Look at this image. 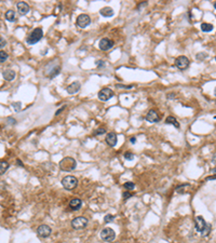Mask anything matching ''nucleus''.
Listing matches in <instances>:
<instances>
[{
	"mask_svg": "<svg viewBox=\"0 0 216 243\" xmlns=\"http://www.w3.org/2000/svg\"><path fill=\"white\" fill-rule=\"evenodd\" d=\"M60 169L64 172H72L77 167V161L72 157H65L60 161Z\"/></svg>",
	"mask_w": 216,
	"mask_h": 243,
	"instance_id": "1",
	"label": "nucleus"
},
{
	"mask_svg": "<svg viewBox=\"0 0 216 243\" xmlns=\"http://www.w3.org/2000/svg\"><path fill=\"white\" fill-rule=\"evenodd\" d=\"M42 36H43V31H42V28H40V27H37V28H35L34 31H33L31 34L28 35V37L26 38V42L28 43V44H31V46H33V44H36L37 42L41 40Z\"/></svg>",
	"mask_w": 216,
	"mask_h": 243,
	"instance_id": "2",
	"label": "nucleus"
},
{
	"mask_svg": "<svg viewBox=\"0 0 216 243\" xmlns=\"http://www.w3.org/2000/svg\"><path fill=\"white\" fill-rule=\"evenodd\" d=\"M62 185H63V187H64L65 189L74 190L78 186V179H77V177L72 176V175L65 176L64 178L62 179Z\"/></svg>",
	"mask_w": 216,
	"mask_h": 243,
	"instance_id": "3",
	"label": "nucleus"
},
{
	"mask_svg": "<svg viewBox=\"0 0 216 243\" xmlns=\"http://www.w3.org/2000/svg\"><path fill=\"white\" fill-rule=\"evenodd\" d=\"M88 224H89L88 218L82 216H78L72 220V224L70 225H72V229H75V230H81V229H84V228L87 227Z\"/></svg>",
	"mask_w": 216,
	"mask_h": 243,
	"instance_id": "4",
	"label": "nucleus"
},
{
	"mask_svg": "<svg viewBox=\"0 0 216 243\" xmlns=\"http://www.w3.org/2000/svg\"><path fill=\"white\" fill-rule=\"evenodd\" d=\"M101 239L105 242H113L116 238V232L114 229H111L110 227L104 228L102 231H101Z\"/></svg>",
	"mask_w": 216,
	"mask_h": 243,
	"instance_id": "5",
	"label": "nucleus"
},
{
	"mask_svg": "<svg viewBox=\"0 0 216 243\" xmlns=\"http://www.w3.org/2000/svg\"><path fill=\"white\" fill-rule=\"evenodd\" d=\"M51 233H52V229L48 225H41V226H39L37 228V235H38V237L42 238V239L48 238Z\"/></svg>",
	"mask_w": 216,
	"mask_h": 243,
	"instance_id": "6",
	"label": "nucleus"
},
{
	"mask_svg": "<svg viewBox=\"0 0 216 243\" xmlns=\"http://www.w3.org/2000/svg\"><path fill=\"white\" fill-rule=\"evenodd\" d=\"M189 64H190V62H189V60H188V57L184 56V55L178 56L177 58L175 60V65H176V67H177L178 69H181V70H184V69L188 68Z\"/></svg>",
	"mask_w": 216,
	"mask_h": 243,
	"instance_id": "7",
	"label": "nucleus"
},
{
	"mask_svg": "<svg viewBox=\"0 0 216 243\" xmlns=\"http://www.w3.org/2000/svg\"><path fill=\"white\" fill-rule=\"evenodd\" d=\"M91 24V19L88 14H80L77 17V25L80 28H85L87 26H89Z\"/></svg>",
	"mask_w": 216,
	"mask_h": 243,
	"instance_id": "8",
	"label": "nucleus"
},
{
	"mask_svg": "<svg viewBox=\"0 0 216 243\" xmlns=\"http://www.w3.org/2000/svg\"><path fill=\"white\" fill-rule=\"evenodd\" d=\"M113 96H114V92L108 87H104L99 92V99L103 102H106V101L111 99Z\"/></svg>",
	"mask_w": 216,
	"mask_h": 243,
	"instance_id": "9",
	"label": "nucleus"
},
{
	"mask_svg": "<svg viewBox=\"0 0 216 243\" xmlns=\"http://www.w3.org/2000/svg\"><path fill=\"white\" fill-rule=\"evenodd\" d=\"M114 46H115V42L111 39H108V38H103L99 43V48L102 51H108V50H110Z\"/></svg>",
	"mask_w": 216,
	"mask_h": 243,
	"instance_id": "10",
	"label": "nucleus"
},
{
	"mask_svg": "<svg viewBox=\"0 0 216 243\" xmlns=\"http://www.w3.org/2000/svg\"><path fill=\"white\" fill-rule=\"evenodd\" d=\"M194 224H196V230L198 232H203V230L206 227V221L203 219L202 216H197L194 218Z\"/></svg>",
	"mask_w": 216,
	"mask_h": 243,
	"instance_id": "11",
	"label": "nucleus"
},
{
	"mask_svg": "<svg viewBox=\"0 0 216 243\" xmlns=\"http://www.w3.org/2000/svg\"><path fill=\"white\" fill-rule=\"evenodd\" d=\"M107 145L110 146V147H115L118 143V136L117 134L114 133V132H110L106 135V138H105Z\"/></svg>",
	"mask_w": 216,
	"mask_h": 243,
	"instance_id": "12",
	"label": "nucleus"
},
{
	"mask_svg": "<svg viewBox=\"0 0 216 243\" xmlns=\"http://www.w3.org/2000/svg\"><path fill=\"white\" fill-rule=\"evenodd\" d=\"M146 120L148 122H151V123H155V122H159L160 121V116L158 115V112L153 109H150L148 111L147 116H146Z\"/></svg>",
	"mask_w": 216,
	"mask_h": 243,
	"instance_id": "13",
	"label": "nucleus"
},
{
	"mask_svg": "<svg viewBox=\"0 0 216 243\" xmlns=\"http://www.w3.org/2000/svg\"><path fill=\"white\" fill-rule=\"evenodd\" d=\"M16 8H17V10H19L21 15H25V14H27V13L29 12V6H28L26 2H24V1H19V2H17V3H16Z\"/></svg>",
	"mask_w": 216,
	"mask_h": 243,
	"instance_id": "14",
	"label": "nucleus"
},
{
	"mask_svg": "<svg viewBox=\"0 0 216 243\" xmlns=\"http://www.w3.org/2000/svg\"><path fill=\"white\" fill-rule=\"evenodd\" d=\"M80 87H81L80 82L76 81V82H72V84H69L68 87H66V91H67L68 94H76L77 92H79Z\"/></svg>",
	"mask_w": 216,
	"mask_h": 243,
	"instance_id": "15",
	"label": "nucleus"
},
{
	"mask_svg": "<svg viewBox=\"0 0 216 243\" xmlns=\"http://www.w3.org/2000/svg\"><path fill=\"white\" fill-rule=\"evenodd\" d=\"M81 205H82V201L80 200L79 198H74V199H72L69 201V208L74 210V211H78L81 208Z\"/></svg>",
	"mask_w": 216,
	"mask_h": 243,
	"instance_id": "16",
	"label": "nucleus"
},
{
	"mask_svg": "<svg viewBox=\"0 0 216 243\" xmlns=\"http://www.w3.org/2000/svg\"><path fill=\"white\" fill-rule=\"evenodd\" d=\"M15 76L16 74L14 70H12V69H7V70H4L3 72H2V77H3V79H6L7 81H12V80L15 79Z\"/></svg>",
	"mask_w": 216,
	"mask_h": 243,
	"instance_id": "17",
	"label": "nucleus"
},
{
	"mask_svg": "<svg viewBox=\"0 0 216 243\" xmlns=\"http://www.w3.org/2000/svg\"><path fill=\"white\" fill-rule=\"evenodd\" d=\"M99 13H101V15L104 16V17H110V16L114 15V10L111 8H109V7H105V8H103L101 11H99Z\"/></svg>",
	"mask_w": 216,
	"mask_h": 243,
	"instance_id": "18",
	"label": "nucleus"
},
{
	"mask_svg": "<svg viewBox=\"0 0 216 243\" xmlns=\"http://www.w3.org/2000/svg\"><path fill=\"white\" fill-rule=\"evenodd\" d=\"M165 124H172V126H174L175 128H177V129H179V123L177 122V120L175 119L173 116H169V117L165 119Z\"/></svg>",
	"mask_w": 216,
	"mask_h": 243,
	"instance_id": "19",
	"label": "nucleus"
},
{
	"mask_svg": "<svg viewBox=\"0 0 216 243\" xmlns=\"http://www.w3.org/2000/svg\"><path fill=\"white\" fill-rule=\"evenodd\" d=\"M6 19L9 22H14L15 21V12L13 10H8L6 12Z\"/></svg>",
	"mask_w": 216,
	"mask_h": 243,
	"instance_id": "20",
	"label": "nucleus"
},
{
	"mask_svg": "<svg viewBox=\"0 0 216 243\" xmlns=\"http://www.w3.org/2000/svg\"><path fill=\"white\" fill-rule=\"evenodd\" d=\"M213 25L212 24H208V23H202L201 24V31L203 33H210V31H213Z\"/></svg>",
	"mask_w": 216,
	"mask_h": 243,
	"instance_id": "21",
	"label": "nucleus"
},
{
	"mask_svg": "<svg viewBox=\"0 0 216 243\" xmlns=\"http://www.w3.org/2000/svg\"><path fill=\"white\" fill-rule=\"evenodd\" d=\"M9 163L7 162V161H0V175L4 174L6 172H7V170L9 169Z\"/></svg>",
	"mask_w": 216,
	"mask_h": 243,
	"instance_id": "22",
	"label": "nucleus"
},
{
	"mask_svg": "<svg viewBox=\"0 0 216 243\" xmlns=\"http://www.w3.org/2000/svg\"><path fill=\"white\" fill-rule=\"evenodd\" d=\"M60 70H61V67L58 66V67H54L52 70H50L49 72V74H48V76H49V78H54L55 76H57L58 74H60Z\"/></svg>",
	"mask_w": 216,
	"mask_h": 243,
	"instance_id": "23",
	"label": "nucleus"
},
{
	"mask_svg": "<svg viewBox=\"0 0 216 243\" xmlns=\"http://www.w3.org/2000/svg\"><path fill=\"white\" fill-rule=\"evenodd\" d=\"M211 229H212V225L206 224V227H205V229L203 230V232H201V235H202V237H208V235H210V232H211Z\"/></svg>",
	"mask_w": 216,
	"mask_h": 243,
	"instance_id": "24",
	"label": "nucleus"
},
{
	"mask_svg": "<svg viewBox=\"0 0 216 243\" xmlns=\"http://www.w3.org/2000/svg\"><path fill=\"white\" fill-rule=\"evenodd\" d=\"M186 187H189V184H182V185H179V186L176 187V192H178V194H184L185 192V188Z\"/></svg>",
	"mask_w": 216,
	"mask_h": 243,
	"instance_id": "25",
	"label": "nucleus"
},
{
	"mask_svg": "<svg viewBox=\"0 0 216 243\" xmlns=\"http://www.w3.org/2000/svg\"><path fill=\"white\" fill-rule=\"evenodd\" d=\"M123 158H124L125 160H128V161H132V160H134V158H135V155L130 151H126L124 155H123Z\"/></svg>",
	"mask_w": 216,
	"mask_h": 243,
	"instance_id": "26",
	"label": "nucleus"
},
{
	"mask_svg": "<svg viewBox=\"0 0 216 243\" xmlns=\"http://www.w3.org/2000/svg\"><path fill=\"white\" fill-rule=\"evenodd\" d=\"M8 53H6L4 51H0V63H4V62L8 60Z\"/></svg>",
	"mask_w": 216,
	"mask_h": 243,
	"instance_id": "27",
	"label": "nucleus"
},
{
	"mask_svg": "<svg viewBox=\"0 0 216 243\" xmlns=\"http://www.w3.org/2000/svg\"><path fill=\"white\" fill-rule=\"evenodd\" d=\"M123 187H124L126 190H133L134 188H135V184L132 183V182H126V183H124Z\"/></svg>",
	"mask_w": 216,
	"mask_h": 243,
	"instance_id": "28",
	"label": "nucleus"
},
{
	"mask_svg": "<svg viewBox=\"0 0 216 243\" xmlns=\"http://www.w3.org/2000/svg\"><path fill=\"white\" fill-rule=\"evenodd\" d=\"M12 107L14 108V110H15V111H19V110L22 109V103H21V102L12 103Z\"/></svg>",
	"mask_w": 216,
	"mask_h": 243,
	"instance_id": "29",
	"label": "nucleus"
},
{
	"mask_svg": "<svg viewBox=\"0 0 216 243\" xmlns=\"http://www.w3.org/2000/svg\"><path fill=\"white\" fill-rule=\"evenodd\" d=\"M114 220H115V216L111 215V214H107L106 216L104 217V221L105 223H113Z\"/></svg>",
	"mask_w": 216,
	"mask_h": 243,
	"instance_id": "30",
	"label": "nucleus"
},
{
	"mask_svg": "<svg viewBox=\"0 0 216 243\" xmlns=\"http://www.w3.org/2000/svg\"><path fill=\"white\" fill-rule=\"evenodd\" d=\"M106 133V129L105 128H101V129H97L94 132V135H103V134Z\"/></svg>",
	"mask_w": 216,
	"mask_h": 243,
	"instance_id": "31",
	"label": "nucleus"
},
{
	"mask_svg": "<svg viewBox=\"0 0 216 243\" xmlns=\"http://www.w3.org/2000/svg\"><path fill=\"white\" fill-rule=\"evenodd\" d=\"M117 87H120V89H126V90H130V89L134 87V85H122V84H117Z\"/></svg>",
	"mask_w": 216,
	"mask_h": 243,
	"instance_id": "32",
	"label": "nucleus"
},
{
	"mask_svg": "<svg viewBox=\"0 0 216 243\" xmlns=\"http://www.w3.org/2000/svg\"><path fill=\"white\" fill-rule=\"evenodd\" d=\"M132 196H133V194H130L129 191H125V192H123V199H124V200H128V199H129V198H131Z\"/></svg>",
	"mask_w": 216,
	"mask_h": 243,
	"instance_id": "33",
	"label": "nucleus"
},
{
	"mask_svg": "<svg viewBox=\"0 0 216 243\" xmlns=\"http://www.w3.org/2000/svg\"><path fill=\"white\" fill-rule=\"evenodd\" d=\"M6 44H7V41L4 40V38L0 37V49H1V48H3Z\"/></svg>",
	"mask_w": 216,
	"mask_h": 243,
	"instance_id": "34",
	"label": "nucleus"
},
{
	"mask_svg": "<svg viewBox=\"0 0 216 243\" xmlns=\"http://www.w3.org/2000/svg\"><path fill=\"white\" fill-rule=\"evenodd\" d=\"M95 64H96L97 67H104V66H105V62L104 61H96Z\"/></svg>",
	"mask_w": 216,
	"mask_h": 243,
	"instance_id": "35",
	"label": "nucleus"
},
{
	"mask_svg": "<svg viewBox=\"0 0 216 243\" xmlns=\"http://www.w3.org/2000/svg\"><path fill=\"white\" fill-rule=\"evenodd\" d=\"M8 121H9V124H15L16 123V120L13 119V118H8Z\"/></svg>",
	"mask_w": 216,
	"mask_h": 243,
	"instance_id": "36",
	"label": "nucleus"
},
{
	"mask_svg": "<svg viewBox=\"0 0 216 243\" xmlns=\"http://www.w3.org/2000/svg\"><path fill=\"white\" fill-rule=\"evenodd\" d=\"M206 56H208L206 54H198V55H197V58H198V60H201V58H205Z\"/></svg>",
	"mask_w": 216,
	"mask_h": 243,
	"instance_id": "37",
	"label": "nucleus"
},
{
	"mask_svg": "<svg viewBox=\"0 0 216 243\" xmlns=\"http://www.w3.org/2000/svg\"><path fill=\"white\" fill-rule=\"evenodd\" d=\"M130 142H131V144H136V137H131L130 138Z\"/></svg>",
	"mask_w": 216,
	"mask_h": 243,
	"instance_id": "38",
	"label": "nucleus"
},
{
	"mask_svg": "<svg viewBox=\"0 0 216 243\" xmlns=\"http://www.w3.org/2000/svg\"><path fill=\"white\" fill-rule=\"evenodd\" d=\"M174 95L175 94H173V93H170V94L167 95V99H174V97H175Z\"/></svg>",
	"mask_w": 216,
	"mask_h": 243,
	"instance_id": "39",
	"label": "nucleus"
},
{
	"mask_svg": "<svg viewBox=\"0 0 216 243\" xmlns=\"http://www.w3.org/2000/svg\"><path fill=\"white\" fill-rule=\"evenodd\" d=\"M212 161H213V163H214V164H215V165H216V152H215V153H214V156H213Z\"/></svg>",
	"mask_w": 216,
	"mask_h": 243,
	"instance_id": "40",
	"label": "nucleus"
},
{
	"mask_svg": "<svg viewBox=\"0 0 216 243\" xmlns=\"http://www.w3.org/2000/svg\"><path fill=\"white\" fill-rule=\"evenodd\" d=\"M63 109H65V106H63V107H62V108H61V109H58V110H57L56 112H55V115H56V116H57V115H60V112H61V111H62V110H63Z\"/></svg>",
	"mask_w": 216,
	"mask_h": 243,
	"instance_id": "41",
	"label": "nucleus"
},
{
	"mask_svg": "<svg viewBox=\"0 0 216 243\" xmlns=\"http://www.w3.org/2000/svg\"><path fill=\"white\" fill-rule=\"evenodd\" d=\"M211 174H212V175H216V167H214L213 170H211Z\"/></svg>",
	"mask_w": 216,
	"mask_h": 243,
	"instance_id": "42",
	"label": "nucleus"
},
{
	"mask_svg": "<svg viewBox=\"0 0 216 243\" xmlns=\"http://www.w3.org/2000/svg\"><path fill=\"white\" fill-rule=\"evenodd\" d=\"M16 163L19 164V167H23V163H22V162H21L19 160H17V161H16Z\"/></svg>",
	"mask_w": 216,
	"mask_h": 243,
	"instance_id": "43",
	"label": "nucleus"
},
{
	"mask_svg": "<svg viewBox=\"0 0 216 243\" xmlns=\"http://www.w3.org/2000/svg\"><path fill=\"white\" fill-rule=\"evenodd\" d=\"M214 8H215V10H216V1L214 2Z\"/></svg>",
	"mask_w": 216,
	"mask_h": 243,
	"instance_id": "44",
	"label": "nucleus"
},
{
	"mask_svg": "<svg viewBox=\"0 0 216 243\" xmlns=\"http://www.w3.org/2000/svg\"><path fill=\"white\" fill-rule=\"evenodd\" d=\"M214 93H215V96H216V87H215V91H214Z\"/></svg>",
	"mask_w": 216,
	"mask_h": 243,
	"instance_id": "45",
	"label": "nucleus"
},
{
	"mask_svg": "<svg viewBox=\"0 0 216 243\" xmlns=\"http://www.w3.org/2000/svg\"><path fill=\"white\" fill-rule=\"evenodd\" d=\"M215 61H216V57H215Z\"/></svg>",
	"mask_w": 216,
	"mask_h": 243,
	"instance_id": "46",
	"label": "nucleus"
}]
</instances>
